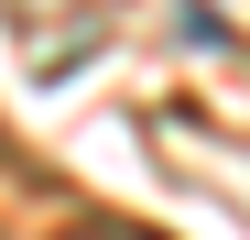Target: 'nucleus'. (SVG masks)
Listing matches in <instances>:
<instances>
[{"label":"nucleus","instance_id":"1","mask_svg":"<svg viewBox=\"0 0 250 240\" xmlns=\"http://www.w3.org/2000/svg\"><path fill=\"white\" fill-rule=\"evenodd\" d=\"M131 11V0H0V22H11V44L33 76H65V66H87L109 44V22Z\"/></svg>","mask_w":250,"mask_h":240}]
</instances>
